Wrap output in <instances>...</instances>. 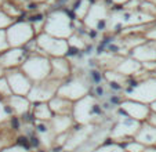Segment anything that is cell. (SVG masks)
Listing matches in <instances>:
<instances>
[{
    "instance_id": "3",
    "label": "cell",
    "mask_w": 156,
    "mask_h": 152,
    "mask_svg": "<svg viewBox=\"0 0 156 152\" xmlns=\"http://www.w3.org/2000/svg\"><path fill=\"white\" fill-rule=\"evenodd\" d=\"M20 69L28 76V79L32 83L43 82L47 78H50V72H51L50 58L40 53L29 54V57L22 62Z\"/></svg>"
},
{
    "instance_id": "24",
    "label": "cell",
    "mask_w": 156,
    "mask_h": 152,
    "mask_svg": "<svg viewBox=\"0 0 156 152\" xmlns=\"http://www.w3.org/2000/svg\"><path fill=\"white\" fill-rule=\"evenodd\" d=\"M0 9H2V11H3L7 17H10L14 21H15V18L20 17V15L22 14V11L20 10V7H17L14 3H11V2H9V0H4L3 4L0 6Z\"/></svg>"
},
{
    "instance_id": "4",
    "label": "cell",
    "mask_w": 156,
    "mask_h": 152,
    "mask_svg": "<svg viewBox=\"0 0 156 152\" xmlns=\"http://www.w3.org/2000/svg\"><path fill=\"white\" fill-rule=\"evenodd\" d=\"M124 98L134 100L149 105L156 100V76H148L142 80H134L124 90Z\"/></svg>"
},
{
    "instance_id": "23",
    "label": "cell",
    "mask_w": 156,
    "mask_h": 152,
    "mask_svg": "<svg viewBox=\"0 0 156 152\" xmlns=\"http://www.w3.org/2000/svg\"><path fill=\"white\" fill-rule=\"evenodd\" d=\"M66 42H68V46L71 47V49H75V50H77V51H82V53L88 47L87 40H86L84 38H82L80 35H77V33H73Z\"/></svg>"
},
{
    "instance_id": "9",
    "label": "cell",
    "mask_w": 156,
    "mask_h": 152,
    "mask_svg": "<svg viewBox=\"0 0 156 152\" xmlns=\"http://www.w3.org/2000/svg\"><path fill=\"white\" fill-rule=\"evenodd\" d=\"M111 14V9L106 6L105 3L101 2H95L90 6L87 15L83 20V25L86 29L88 31H97V32H102V31L108 29V18Z\"/></svg>"
},
{
    "instance_id": "14",
    "label": "cell",
    "mask_w": 156,
    "mask_h": 152,
    "mask_svg": "<svg viewBox=\"0 0 156 152\" xmlns=\"http://www.w3.org/2000/svg\"><path fill=\"white\" fill-rule=\"evenodd\" d=\"M51 64V72L50 78L58 80V82H65L69 76L73 73L72 71V62L66 57H57V58H50Z\"/></svg>"
},
{
    "instance_id": "39",
    "label": "cell",
    "mask_w": 156,
    "mask_h": 152,
    "mask_svg": "<svg viewBox=\"0 0 156 152\" xmlns=\"http://www.w3.org/2000/svg\"><path fill=\"white\" fill-rule=\"evenodd\" d=\"M3 2H4V0H0V6H2V4H3Z\"/></svg>"
},
{
    "instance_id": "33",
    "label": "cell",
    "mask_w": 156,
    "mask_h": 152,
    "mask_svg": "<svg viewBox=\"0 0 156 152\" xmlns=\"http://www.w3.org/2000/svg\"><path fill=\"white\" fill-rule=\"evenodd\" d=\"M109 2H111V4L115 7H123L129 0H109Z\"/></svg>"
},
{
    "instance_id": "26",
    "label": "cell",
    "mask_w": 156,
    "mask_h": 152,
    "mask_svg": "<svg viewBox=\"0 0 156 152\" xmlns=\"http://www.w3.org/2000/svg\"><path fill=\"white\" fill-rule=\"evenodd\" d=\"M119 145L124 149V152H144L145 149V145H142L141 143H138L136 140H130L127 143L119 144Z\"/></svg>"
},
{
    "instance_id": "5",
    "label": "cell",
    "mask_w": 156,
    "mask_h": 152,
    "mask_svg": "<svg viewBox=\"0 0 156 152\" xmlns=\"http://www.w3.org/2000/svg\"><path fill=\"white\" fill-rule=\"evenodd\" d=\"M118 112L119 118L115 125L112 126V129H111L109 140H112V143L116 144H123L130 140H134V136L137 134L141 123L129 118L120 108L118 109Z\"/></svg>"
},
{
    "instance_id": "37",
    "label": "cell",
    "mask_w": 156,
    "mask_h": 152,
    "mask_svg": "<svg viewBox=\"0 0 156 152\" xmlns=\"http://www.w3.org/2000/svg\"><path fill=\"white\" fill-rule=\"evenodd\" d=\"M28 2H32V3H41V2H46V0H28Z\"/></svg>"
},
{
    "instance_id": "38",
    "label": "cell",
    "mask_w": 156,
    "mask_h": 152,
    "mask_svg": "<svg viewBox=\"0 0 156 152\" xmlns=\"http://www.w3.org/2000/svg\"><path fill=\"white\" fill-rule=\"evenodd\" d=\"M141 2H153V3H155L156 0H141Z\"/></svg>"
},
{
    "instance_id": "25",
    "label": "cell",
    "mask_w": 156,
    "mask_h": 152,
    "mask_svg": "<svg viewBox=\"0 0 156 152\" xmlns=\"http://www.w3.org/2000/svg\"><path fill=\"white\" fill-rule=\"evenodd\" d=\"M11 116H14V115H12V111L10 109V107L6 104L4 100H0V129L3 126L9 125Z\"/></svg>"
},
{
    "instance_id": "17",
    "label": "cell",
    "mask_w": 156,
    "mask_h": 152,
    "mask_svg": "<svg viewBox=\"0 0 156 152\" xmlns=\"http://www.w3.org/2000/svg\"><path fill=\"white\" fill-rule=\"evenodd\" d=\"M113 71H116L118 73H120L122 76H136L142 71L141 62H138L137 60L131 58L130 56H127L126 58H120V61L116 64V67L113 68Z\"/></svg>"
},
{
    "instance_id": "11",
    "label": "cell",
    "mask_w": 156,
    "mask_h": 152,
    "mask_svg": "<svg viewBox=\"0 0 156 152\" xmlns=\"http://www.w3.org/2000/svg\"><path fill=\"white\" fill-rule=\"evenodd\" d=\"M4 76H6L7 82H9V86L11 89L12 94H15V96H24V97L28 96L33 83L28 79V76L20 68L7 69Z\"/></svg>"
},
{
    "instance_id": "28",
    "label": "cell",
    "mask_w": 156,
    "mask_h": 152,
    "mask_svg": "<svg viewBox=\"0 0 156 152\" xmlns=\"http://www.w3.org/2000/svg\"><path fill=\"white\" fill-rule=\"evenodd\" d=\"M9 49H10V46H9V42H7L6 29H0V54L4 53Z\"/></svg>"
},
{
    "instance_id": "36",
    "label": "cell",
    "mask_w": 156,
    "mask_h": 152,
    "mask_svg": "<svg viewBox=\"0 0 156 152\" xmlns=\"http://www.w3.org/2000/svg\"><path fill=\"white\" fill-rule=\"evenodd\" d=\"M4 75H6V69H3V68L0 67V78H3Z\"/></svg>"
},
{
    "instance_id": "27",
    "label": "cell",
    "mask_w": 156,
    "mask_h": 152,
    "mask_svg": "<svg viewBox=\"0 0 156 152\" xmlns=\"http://www.w3.org/2000/svg\"><path fill=\"white\" fill-rule=\"evenodd\" d=\"M10 96H12L11 89L9 86L6 76H3V78H0V100H7Z\"/></svg>"
},
{
    "instance_id": "29",
    "label": "cell",
    "mask_w": 156,
    "mask_h": 152,
    "mask_svg": "<svg viewBox=\"0 0 156 152\" xmlns=\"http://www.w3.org/2000/svg\"><path fill=\"white\" fill-rule=\"evenodd\" d=\"M12 22H14V20L7 17V15L2 11V9H0V29H7Z\"/></svg>"
},
{
    "instance_id": "35",
    "label": "cell",
    "mask_w": 156,
    "mask_h": 152,
    "mask_svg": "<svg viewBox=\"0 0 156 152\" xmlns=\"http://www.w3.org/2000/svg\"><path fill=\"white\" fill-rule=\"evenodd\" d=\"M144 152H156V147H145Z\"/></svg>"
},
{
    "instance_id": "31",
    "label": "cell",
    "mask_w": 156,
    "mask_h": 152,
    "mask_svg": "<svg viewBox=\"0 0 156 152\" xmlns=\"http://www.w3.org/2000/svg\"><path fill=\"white\" fill-rule=\"evenodd\" d=\"M144 39L145 40H151V42H156V28L153 29H148L144 32Z\"/></svg>"
},
{
    "instance_id": "12",
    "label": "cell",
    "mask_w": 156,
    "mask_h": 152,
    "mask_svg": "<svg viewBox=\"0 0 156 152\" xmlns=\"http://www.w3.org/2000/svg\"><path fill=\"white\" fill-rule=\"evenodd\" d=\"M119 108L129 118H131V119L137 120V122H140V123L145 122L147 118L149 116V114H151L149 105L138 103V101H134V100H127V98L122 100L120 104H119Z\"/></svg>"
},
{
    "instance_id": "8",
    "label": "cell",
    "mask_w": 156,
    "mask_h": 152,
    "mask_svg": "<svg viewBox=\"0 0 156 152\" xmlns=\"http://www.w3.org/2000/svg\"><path fill=\"white\" fill-rule=\"evenodd\" d=\"M37 44L39 53L47 56L48 58H57V57H66L68 54V42L64 39H57L47 33H39L35 38Z\"/></svg>"
},
{
    "instance_id": "16",
    "label": "cell",
    "mask_w": 156,
    "mask_h": 152,
    "mask_svg": "<svg viewBox=\"0 0 156 152\" xmlns=\"http://www.w3.org/2000/svg\"><path fill=\"white\" fill-rule=\"evenodd\" d=\"M4 101H6V104L12 111V115H14V116H18V118L29 114L30 108H32L30 101L24 96H15V94H12V96H10L9 98L4 100Z\"/></svg>"
},
{
    "instance_id": "6",
    "label": "cell",
    "mask_w": 156,
    "mask_h": 152,
    "mask_svg": "<svg viewBox=\"0 0 156 152\" xmlns=\"http://www.w3.org/2000/svg\"><path fill=\"white\" fill-rule=\"evenodd\" d=\"M90 93V79L84 76H69L68 79L59 85L57 96L64 97L72 103L86 97Z\"/></svg>"
},
{
    "instance_id": "34",
    "label": "cell",
    "mask_w": 156,
    "mask_h": 152,
    "mask_svg": "<svg viewBox=\"0 0 156 152\" xmlns=\"http://www.w3.org/2000/svg\"><path fill=\"white\" fill-rule=\"evenodd\" d=\"M149 109H151V112L156 114V100L153 101V103H151V104H149Z\"/></svg>"
},
{
    "instance_id": "19",
    "label": "cell",
    "mask_w": 156,
    "mask_h": 152,
    "mask_svg": "<svg viewBox=\"0 0 156 152\" xmlns=\"http://www.w3.org/2000/svg\"><path fill=\"white\" fill-rule=\"evenodd\" d=\"M134 140L145 147H156V127L142 122L137 134L134 136Z\"/></svg>"
},
{
    "instance_id": "20",
    "label": "cell",
    "mask_w": 156,
    "mask_h": 152,
    "mask_svg": "<svg viewBox=\"0 0 156 152\" xmlns=\"http://www.w3.org/2000/svg\"><path fill=\"white\" fill-rule=\"evenodd\" d=\"M47 104L53 115H72V111H73V103L64 98V97L57 96V94Z\"/></svg>"
},
{
    "instance_id": "7",
    "label": "cell",
    "mask_w": 156,
    "mask_h": 152,
    "mask_svg": "<svg viewBox=\"0 0 156 152\" xmlns=\"http://www.w3.org/2000/svg\"><path fill=\"white\" fill-rule=\"evenodd\" d=\"M6 36L9 46L12 49L25 47L30 40L36 38V33L29 21H14L6 29Z\"/></svg>"
},
{
    "instance_id": "13",
    "label": "cell",
    "mask_w": 156,
    "mask_h": 152,
    "mask_svg": "<svg viewBox=\"0 0 156 152\" xmlns=\"http://www.w3.org/2000/svg\"><path fill=\"white\" fill-rule=\"evenodd\" d=\"M28 57H29V53L24 47H17V49L10 47L9 50L0 54V67L6 71L20 68Z\"/></svg>"
},
{
    "instance_id": "1",
    "label": "cell",
    "mask_w": 156,
    "mask_h": 152,
    "mask_svg": "<svg viewBox=\"0 0 156 152\" xmlns=\"http://www.w3.org/2000/svg\"><path fill=\"white\" fill-rule=\"evenodd\" d=\"M43 32L57 39L68 40L75 33L73 18L65 9H55L46 15Z\"/></svg>"
},
{
    "instance_id": "32",
    "label": "cell",
    "mask_w": 156,
    "mask_h": 152,
    "mask_svg": "<svg viewBox=\"0 0 156 152\" xmlns=\"http://www.w3.org/2000/svg\"><path fill=\"white\" fill-rule=\"evenodd\" d=\"M145 122L148 123V125H151V126H155L156 127V114H153V112H151L149 114V116L147 118V120Z\"/></svg>"
},
{
    "instance_id": "30",
    "label": "cell",
    "mask_w": 156,
    "mask_h": 152,
    "mask_svg": "<svg viewBox=\"0 0 156 152\" xmlns=\"http://www.w3.org/2000/svg\"><path fill=\"white\" fill-rule=\"evenodd\" d=\"M0 152H30L29 148H25L22 145H18V144H14V145H9L6 148H3Z\"/></svg>"
},
{
    "instance_id": "10",
    "label": "cell",
    "mask_w": 156,
    "mask_h": 152,
    "mask_svg": "<svg viewBox=\"0 0 156 152\" xmlns=\"http://www.w3.org/2000/svg\"><path fill=\"white\" fill-rule=\"evenodd\" d=\"M61 82L53 79V78H47L43 82L33 83L30 87L29 93H28L27 98L30 101V104H37V103H48L51 98L57 94Z\"/></svg>"
},
{
    "instance_id": "15",
    "label": "cell",
    "mask_w": 156,
    "mask_h": 152,
    "mask_svg": "<svg viewBox=\"0 0 156 152\" xmlns=\"http://www.w3.org/2000/svg\"><path fill=\"white\" fill-rule=\"evenodd\" d=\"M129 56L131 58L137 60L138 62H149L156 61V42L145 40L144 43L136 46L134 49L130 50Z\"/></svg>"
},
{
    "instance_id": "2",
    "label": "cell",
    "mask_w": 156,
    "mask_h": 152,
    "mask_svg": "<svg viewBox=\"0 0 156 152\" xmlns=\"http://www.w3.org/2000/svg\"><path fill=\"white\" fill-rule=\"evenodd\" d=\"M102 107L97 97L88 93L86 97L77 100L73 103V111L72 118L75 120V125L80 126H90L97 120L98 116L102 115Z\"/></svg>"
},
{
    "instance_id": "18",
    "label": "cell",
    "mask_w": 156,
    "mask_h": 152,
    "mask_svg": "<svg viewBox=\"0 0 156 152\" xmlns=\"http://www.w3.org/2000/svg\"><path fill=\"white\" fill-rule=\"evenodd\" d=\"M51 130L55 136L69 133L75 126V120L72 115H54L50 120Z\"/></svg>"
},
{
    "instance_id": "22",
    "label": "cell",
    "mask_w": 156,
    "mask_h": 152,
    "mask_svg": "<svg viewBox=\"0 0 156 152\" xmlns=\"http://www.w3.org/2000/svg\"><path fill=\"white\" fill-rule=\"evenodd\" d=\"M91 2L90 0H76L73 4V13L76 20L83 21L84 17L87 15L88 10H90V6H91Z\"/></svg>"
},
{
    "instance_id": "21",
    "label": "cell",
    "mask_w": 156,
    "mask_h": 152,
    "mask_svg": "<svg viewBox=\"0 0 156 152\" xmlns=\"http://www.w3.org/2000/svg\"><path fill=\"white\" fill-rule=\"evenodd\" d=\"M30 115H32L33 120H39V122H50L51 118L54 116L47 103L32 104Z\"/></svg>"
}]
</instances>
